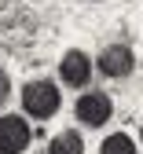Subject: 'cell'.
Instances as JSON below:
<instances>
[{
	"label": "cell",
	"mask_w": 143,
	"mask_h": 154,
	"mask_svg": "<svg viewBox=\"0 0 143 154\" xmlns=\"http://www.w3.org/2000/svg\"><path fill=\"white\" fill-rule=\"evenodd\" d=\"M59 106H63V99H59V88L51 81H30L22 88V110L30 118L48 121L51 114H59Z\"/></svg>",
	"instance_id": "obj_1"
},
{
	"label": "cell",
	"mask_w": 143,
	"mask_h": 154,
	"mask_svg": "<svg viewBox=\"0 0 143 154\" xmlns=\"http://www.w3.org/2000/svg\"><path fill=\"white\" fill-rule=\"evenodd\" d=\"M33 128L22 114H4L0 118V154H22L30 147Z\"/></svg>",
	"instance_id": "obj_2"
},
{
	"label": "cell",
	"mask_w": 143,
	"mask_h": 154,
	"mask_svg": "<svg viewBox=\"0 0 143 154\" xmlns=\"http://www.w3.org/2000/svg\"><path fill=\"white\" fill-rule=\"evenodd\" d=\"M77 121L81 125H88V128H99V125H107L110 121V114H114V103H110V95L107 92H85L77 99Z\"/></svg>",
	"instance_id": "obj_3"
},
{
	"label": "cell",
	"mask_w": 143,
	"mask_h": 154,
	"mask_svg": "<svg viewBox=\"0 0 143 154\" xmlns=\"http://www.w3.org/2000/svg\"><path fill=\"white\" fill-rule=\"evenodd\" d=\"M136 70V51L129 44H110L99 51V73L103 77H114V81H121V77H129Z\"/></svg>",
	"instance_id": "obj_4"
},
{
	"label": "cell",
	"mask_w": 143,
	"mask_h": 154,
	"mask_svg": "<svg viewBox=\"0 0 143 154\" xmlns=\"http://www.w3.org/2000/svg\"><path fill=\"white\" fill-rule=\"evenodd\" d=\"M59 77H63V85H70V88H85L92 81V59L85 51H66L63 63H59Z\"/></svg>",
	"instance_id": "obj_5"
},
{
	"label": "cell",
	"mask_w": 143,
	"mask_h": 154,
	"mask_svg": "<svg viewBox=\"0 0 143 154\" xmlns=\"http://www.w3.org/2000/svg\"><path fill=\"white\" fill-rule=\"evenodd\" d=\"M48 154H85V140H81V132H73V128L59 132V136L48 143Z\"/></svg>",
	"instance_id": "obj_6"
},
{
	"label": "cell",
	"mask_w": 143,
	"mask_h": 154,
	"mask_svg": "<svg viewBox=\"0 0 143 154\" xmlns=\"http://www.w3.org/2000/svg\"><path fill=\"white\" fill-rule=\"evenodd\" d=\"M99 154H136V143H132V136H125V132H114L110 140H103Z\"/></svg>",
	"instance_id": "obj_7"
},
{
	"label": "cell",
	"mask_w": 143,
	"mask_h": 154,
	"mask_svg": "<svg viewBox=\"0 0 143 154\" xmlns=\"http://www.w3.org/2000/svg\"><path fill=\"white\" fill-rule=\"evenodd\" d=\"M8 95H11V77L0 70V103H8Z\"/></svg>",
	"instance_id": "obj_8"
},
{
	"label": "cell",
	"mask_w": 143,
	"mask_h": 154,
	"mask_svg": "<svg viewBox=\"0 0 143 154\" xmlns=\"http://www.w3.org/2000/svg\"><path fill=\"white\" fill-rule=\"evenodd\" d=\"M139 143H143V125H139Z\"/></svg>",
	"instance_id": "obj_9"
}]
</instances>
